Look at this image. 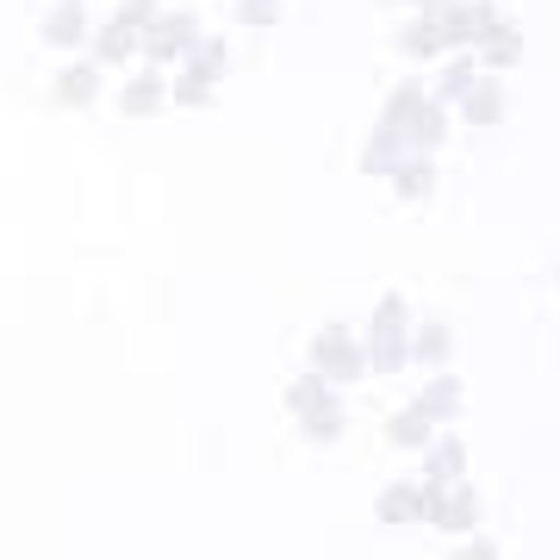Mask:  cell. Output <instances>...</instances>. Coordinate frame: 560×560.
Segmentation results:
<instances>
[{
	"instance_id": "6da1fadb",
	"label": "cell",
	"mask_w": 560,
	"mask_h": 560,
	"mask_svg": "<svg viewBox=\"0 0 560 560\" xmlns=\"http://www.w3.org/2000/svg\"><path fill=\"white\" fill-rule=\"evenodd\" d=\"M405 361H411V305L386 293L368 324V374H399Z\"/></svg>"
},
{
	"instance_id": "7a4b0ae2",
	"label": "cell",
	"mask_w": 560,
	"mask_h": 560,
	"mask_svg": "<svg viewBox=\"0 0 560 560\" xmlns=\"http://www.w3.org/2000/svg\"><path fill=\"white\" fill-rule=\"evenodd\" d=\"M312 368H318L330 386H349L368 374V342L349 337V324H324L318 337H312Z\"/></svg>"
},
{
	"instance_id": "3957f363",
	"label": "cell",
	"mask_w": 560,
	"mask_h": 560,
	"mask_svg": "<svg viewBox=\"0 0 560 560\" xmlns=\"http://www.w3.org/2000/svg\"><path fill=\"white\" fill-rule=\"evenodd\" d=\"M423 523H436L448 536H474V529H480V499H474V486L467 480H455V486L423 480Z\"/></svg>"
},
{
	"instance_id": "277c9868",
	"label": "cell",
	"mask_w": 560,
	"mask_h": 560,
	"mask_svg": "<svg viewBox=\"0 0 560 560\" xmlns=\"http://www.w3.org/2000/svg\"><path fill=\"white\" fill-rule=\"evenodd\" d=\"M492 20H499L492 0H442L436 7V25H442V44H448V50H474Z\"/></svg>"
},
{
	"instance_id": "5b68a950",
	"label": "cell",
	"mask_w": 560,
	"mask_h": 560,
	"mask_svg": "<svg viewBox=\"0 0 560 560\" xmlns=\"http://www.w3.org/2000/svg\"><path fill=\"white\" fill-rule=\"evenodd\" d=\"M187 50H194V20H187V13H156V20L138 32V57H150V69L187 57Z\"/></svg>"
},
{
	"instance_id": "8992f818",
	"label": "cell",
	"mask_w": 560,
	"mask_h": 560,
	"mask_svg": "<svg viewBox=\"0 0 560 560\" xmlns=\"http://www.w3.org/2000/svg\"><path fill=\"white\" fill-rule=\"evenodd\" d=\"M57 106H69V113H81V106H94L101 101V62L94 57H81V62H62L57 69Z\"/></svg>"
},
{
	"instance_id": "52a82bcc",
	"label": "cell",
	"mask_w": 560,
	"mask_h": 560,
	"mask_svg": "<svg viewBox=\"0 0 560 560\" xmlns=\"http://www.w3.org/2000/svg\"><path fill=\"white\" fill-rule=\"evenodd\" d=\"M88 38H94V25H88V7H81V0H57V7L44 13V44H50V50H81Z\"/></svg>"
},
{
	"instance_id": "ba28073f",
	"label": "cell",
	"mask_w": 560,
	"mask_h": 560,
	"mask_svg": "<svg viewBox=\"0 0 560 560\" xmlns=\"http://www.w3.org/2000/svg\"><path fill=\"white\" fill-rule=\"evenodd\" d=\"M474 57H480L492 75H499V69H511V62L523 57V25L517 20H492L480 32V44H474Z\"/></svg>"
},
{
	"instance_id": "9c48e42d",
	"label": "cell",
	"mask_w": 560,
	"mask_h": 560,
	"mask_svg": "<svg viewBox=\"0 0 560 560\" xmlns=\"http://www.w3.org/2000/svg\"><path fill=\"white\" fill-rule=\"evenodd\" d=\"M162 106H168V81H162L156 69H143V75L125 81V94H119L125 119H150V113H162Z\"/></svg>"
},
{
	"instance_id": "30bf717a",
	"label": "cell",
	"mask_w": 560,
	"mask_h": 560,
	"mask_svg": "<svg viewBox=\"0 0 560 560\" xmlns=\"http://www.w3.org/2000/svg\"><path fill=\"white\" fill-rule=\"evenodd\" d=\"M455 106H460V119L480 125V131H486V125H499V119H504V88H499V75H480Z\"/></svg>"
},
{
	"instance_id": "8fae6325",
	"label": "cell",
	"mask_w": 560,
	"mask_h": 560,
	"mask_svg": "<svg viewBox=\"0 0 560 560\" xmlns=\"http://www.w3.org/2000/svg\"><path fill=\"white\" fill-rule=\"evenodd\" d=\"M423 474L436 486H455L460 474H467V442L460 436H430V448H423Z\"/></svg>"
},
{
	"instance_id": "7c38bea8",
	"label": "cell",
	"mask_w": 560,
	"mask_h": 560,
	"mask_svg": "<svg viewBox=\"0 0 560 560\" xmlns=\"http://www.w3.org/2000/svg\"><path fill=\"white\" fill-rule=\"evenodd\" d=\"M405 156H411V143H405V131L381 125V131L368 138V150H361V175H393V168H399Z\"/></svg>"
},
{
	"instance_id": "4fadbf2b",
	"label": "cell",
	"mask_w": 560,
	"mask_h": 560,
	"mask_svg": "<svg viewBox=\"0 0 560 560\" xmlns=\"http://www.w3.org/2000/svg\"><path fill=\"white\" fill-rule=\"evenodd\" d=\"M386 180H393V194H399V200H430V194H436V162L411 150V156H405Z\"/></svg>"
},
{
	"instance_id": "5bb4252c",
	"label": "cell",
	"mask_w": 560,
	"mask_h": 560,
	"mask_svg": "<svg viewBox=\"0 0 560 560\" xmlns=\"http://www.w3.org/2000/svg\"><path fill=\"white\" fill-rule=\"evenodd\" d=\"M88 44H94V62H101V69H113V62H131V57H138V32H131L125 20H106Z\"/></svg>"
},
{
	"instance_id": "9a60e30c",
	"label": "cell",
	"mask_w": 560,
	"mask_h": 560,
	"mask_svg": "<svg viewBox=\"0 0 560 560\" xmlns=\"http://www.w3.org/2000/svg\"><path fill=\"white\" fill-rule=\"evenodd\" d=\"M474 81H480V57H474V50H448V62H442V75H436V101L442 106L460 101Z\"/></svg>"
},
{
	"instance_id": "2e32d148",
	"label": "cell",
	"mask_w": 560,
	"mask_h": 560,
	"mask_svg": "<svg viewBox=\"0 0 560 560\" xmlns=\"http://www.w3.org/2000/svg\"><path fill=\"white\" fill-rule=\"evenodd\" d=\"M442 138H448V106H442V101H423V113L405 125V143H411L418 156H430Z\"/></svg>"
},
{
	"instance_id": "e0dca14e",
	"label": "cell",
	"mask_w": 560,
	"mask_h": 560,
	"mask_svg": "<svg viewBox=\"0 0 560 560\" xmlns=\"http://www.w3.org/2000/svg\"><path fill=\"white\" fill-rule=\"evenodd\" d=\"M399 50H405V57H418V62L442 57L448 44H442V25H436V13H418V20H405V32H399Z\"/></svg>"
},
{
	"instance_id": "ac0fdd59",
	"label": "cell",
	"mask_w": 560,
	"mask_h": 560,
	"mask_svg": "<svg viewBox=\"0 0 560 560\" xmlns=\"http://www.w3.org/2000/svg\"><path fill=\"white\" fill-rule=\"evenodd\" d=\"M374 517L381 523H423V486H386L374 499Z\"/></svg>"
},
{
	"instance_id": "d6986e66",
	"label": "cell",
	"mask_w": 560,
	"mask_h": 560,
	"mask_svg": "<svg viewBox=\"0 0 560 560\" xmlns=\"http://www.w3.org/2000/svg\"><path fill=\"white\" fill-rule=\"evenodd\" d=\"M430 436H436V423L423 418L418 405H405V411H393V423H386V442H393V448H430Z\"/></svg>"
},
{
	"instance_id": "ffe728a7",
	"label": "cell",
	"mask_w": 560,
	"mask_h": 560,
	"mask_svg": "<svg viewBox=\"0 0 560 560\" xmlns=\"http://www.w3.org/2000/svg\"><path fill=\"white\" fill-rule=\"evenodd\" d=\"M448 355H455V330L442 318H430L423 330H411V361H430V368H448Z\"/></svg>"
},
{
	"instance_id": "44dd1931",
	"label": "cell",
	"mask_w": 560,
	"mask_h": 560,
	"mask_svg": "<svg viewBox=\"0 0 560 560\" xmlns=\"http://www.w3.org/2000/svg\"><path fill=\"white\" fill-rule=\"evenodd\" d=\"M418 411H423L430 423H448V418H455V411H460V381H455V374H436V381L423 386V393H418Z\"/></svg>"
},
{
	"instance_id": "7402d4cb",
	"label": "cell",
	"mask_w": 560,
	"mask_h": 560,
	"mask_svg": "<svg viewBox=\"0 0 560 560\" xmlns=\"http://www.w3.org/2000/svg\"><path fill=\"white\" fill-rule=\"evenodd\" d=\"M342 430H349V418H342V399H330V405H318V411H305V418H300V436L318 442V448H330Z\"/></svg>"
},
{
	"instance_id": "603a6c76",
	"label": "cell",
	"mask_w": 560,
	"mask_h": 560,
	"mask_svg": "<svg viewBox=\"0 0 560 560\" xmlns=\"http://www.w3.org/2000/svg\"><path fill=\"white\" fill-rule=\"evenodd\" d=\"M423 101H430V94H423L418 81H399V88L386 94V113H381V125H393V131H405V125H411V119L423 113Z\"/></svg>"
},
{
	"instance_id": "cb8c5ba5",
	"label": "cell",
	"mask_w": 560,
	"mask_h": 560,
	"mask_svg": "<svg viewBox=\"0 0 560 560\" xmlns=\"http://www.w3.org/2000/svg\"><path fill=\"white\" fill-rule=\"evenodd\" d=\"M187 69H194V75H206L212 88H219L224 69H231V50H224V38H194V50H187Z\"/></svg>"
},
{
	"instance_id": "d4e9b609",
	"label": "cell",
	"mask_w": 560,
	"mask_h": 560,
	"mask_svg": "<svg viewBox=\"0 0 560 560\" xmlns=\"http://www.w3.org/2000/svg\"><path fill=\"white\" fill-rule=\"evenodd\" d=\"M318 405H330V381L312 368V374H300V381L287 386V411H293V418H305V411H318Z\"/></svg>"
},
{
	"instance_id": "484cf974",
	"label": "cell",
	"mask_w": 560,
	"mask_h": 560,
	"mask_svg": "<svg viewBox=\"0 0 560 560\" xmlns=\"http://www.w3.org/2000/svg\"><path fill=\"white\" fill-rule=\"evenodd\" d=\"M168 101H175V106H212V81L194 75V69H180L175 88H168Z\"/></svg>"
},
{
	"instance_id": "4316f807",
	"label": "cell",
	"mask_w": 560,
	"mask_h": 560,
	"mask_svg": "<svg viewBox=\"0 0 560 560\" xmlns=\"http://www.w3.org/2000/svg\"><path fill=\"white\" fill-rule=\"evenodd\" d=\"M156 13H162L156 0H119V13H113V20H125L131 32H143V25L156 20Z\"/></svg>"
},
{
	"instance_id": "83f0119b",
	"label": "cell",
	"mask_w": 560,
	"mask_h": 560,
	"mask_svg": "<svg viewBox=\"0 0 560 560\" xmlns=\"http://www.w3.org/2000/svg\"><path fill=\"white\" fill-rule=\"evenodd\" d=\"M237 20L243 25H275L280 20V0H237Z\"/></svg>"
},
{
	"instance_id": "f1b7e54d",
	"label": "cell",
	"mask_w": 560,
	"mask_h": 560,
	"mask_svg": "<svg viewBox=\"0 0 560 560\" xmlns=\"http://www.w3.org/2000/svg\"><path fill=\"white\" fill-rule=\"evenodd\" d=\"M448 560H499V548H492V541H467V548H448Z\"/></svg>"
},
{
	"instance_id": "f546056e",
	"label": "cell",
	"mask_w": 560,
	"mask_h": 560,
	"mask_svg": "<svg viewBox=\"0 0 560 560\" xmlns=\"http://www.w3.org/2000/svg\"><path fill=\"white\" fill-rule=\"evenodd\" d=\"M411 7H418V13H436V7H442V0H411Z\"/></svg>"
}]
</instances>
